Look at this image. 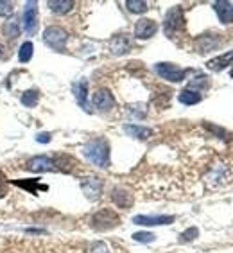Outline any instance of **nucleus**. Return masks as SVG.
<instances>
[{
    "label": "nucleus",
    "instance_id": "nucleus-1",
    "mask_svg": "<svg viewBox=\"0 0 233 253\" xmlns=\"http://www.w3.org/2000/svg\"><path fill=\"white\" fill-rule=\"evenodd\" d=\"M83 154L88 162L97 167H108L109 165V144L104 139H94L83 147Z\"/></svg>",
    "mask_w": 233,
    "mask_h": 253
},
{
    "label": "nucleus",
    "instance_id": "nucleus-2",
    "mask_svg": "<svg viewBox=\"0 0 233 253\" xmlns=\"http://www.w3.org/2000/svg\"><path fill=\"white\" fill-rule=\"evenodd\" d=\"M119 223H120V217L111 209H102L92 216V228L99 230V232H106V230L115 228V226H119Z\"/></svg>",
    "mask_w": 233,
    "mask_h": 253
},
{
    "label": "nucleus",
    "instance_id": "nucleus-3",
    "mask_svg": "<svg viewBox=\"0 0 233 253\" xmlns=\"http://www.w3.org/2000/svg\"><path fill=\"white\" fill-rule=\"evenodd\" d=\"M185 27V18H183V11L179 5L172 7V9L167 13L165 16V22H164V31L165 35L169 36V38H176L179 35V31Z\"/></svg>",
    "mask_w": 233,
    "mask_h": 253
},
{
    "label": "nucleus",
    "instance_id": "nucleus-4",
    "mask_svg": "<svg viewBox=\"0 0 233 253\" xmlns=\"http://www.w3.org/2000/svg\"><path fill=\"white\" fill-rule=\"evenodd\" d=\"M68 40V35L63 27H58V25H50L43 31V41L47 47L54 50H63L65 43Z\"/></svg>",
    "mask_w": 233,
    "mask_h": 253
},
{
    "label": "nucleus",
    "instance_id": "nucleus-5",
    "mask_svg": "<svg viewBox=\"0 0 233 253\" xmlns=\"http://www.w3.org/2000/svg\"><path fill=\"white\" fill-rule=\"evenodd\" d=\"M154 70L160 77H164L167 81H172V83H179L187 77V70L179 69L172 63H156L154 65Z\"/></svg>",
    "mask_w": 233,
    "mask_h": 253
},
{
    "label": "nucleus",
    "instance_id": "nucleus-6",
    "mask_svg": "<svg viewBox=\"0 0 233 253\" xmlns=\"http://www.w3.org/2000/svg\"><path fill=\"white\" fill-rule=\"evenodd\" d=\"M22 25H24V31L29 36H33L36 33V29H38V4L36 2H27L25 4Z\"/></svg>",
    "mask_w": 233,
    "mask_h": 253
},
{
    "label": "nucleus",
    "instance_id": "nucleus-7",
    "mask_svg": "<svg viewBox=\"0 0 233 253\" xmlns=\"http://www.w3.org/2000/svg\"><path fill=\"white\" fill-rule=\"evenodd\" d=\"M81 189H83V192H85V196L90 201H95V199H99L100 194H102V180L95 178V176L85 178L81 181Z\"/></svg>",
    "mask_w": 233,
    "mask_h": 253
},
{
    "label": "nucleus",
    "instance_id": "nucleus-8",
    "mask_svg": "<svg viewBox=\"0 0 233 253\" xmlns=\"http://www.w3.org/2000/svg\"><path fill=\"white\" fill-rule=\"evenodd\" d=\"M156 31H158L156 22L149 20V18H142V20H138L136 25H134V36L138 40H149L151 36L156 35Z\"/></svg>",
    "mask_w": 233,
    "mask_h": 253
},
{
    "label": "nucleus",
    "instance_id": "nucleus-9",
    "mask_svg": "<svg viewBox=\"0 0 233 253\" xmlns=\"http://www.w3.org/2000/svg\"><path fill=\"white\" fill-rule=\"evenodd\" d=\"M133 223L142 226H160L174 223V216H134Z\"/></svg>",
    "mask_w": 233,
    "mask_h": 253
},
{
    "label": "nucleus",
    "instance_id": "nucleus-10",
    "mask_svg": "<svg viewBox=\"0 0 233 253\" xmlns=\"http://www.w3.org/2000/svg\"><path fill=\"white\" fill-rule=\"evenodd\" d=\"M25 169L27 171H33V173H49L52 171L54 167V162L49 158V156H34V158H31L27 164H25Z\"/></svg>",
    "mask_w": 233,
    "mask_h": 253
},
{
    "label": "nucleus",
    "instance_id": "nucleus-11",
    "mask_svg": "<svg viewBox=\"0 0 233 253\" xmlns=\"http://www.w3.org/2000/svg\"><path fill=\"white\" fill-rule=\"evenodd\" d=\"M92 103H94V106L97 109H100V111H106V109H111L115 105V99L113 95L109 94L108 90H97L94 94V97H92Z\"/></svg>",
    "mask_w": 233,
    "mask_h": 253
},
{
    "label": "nucleus",
    "instance_id": "nucleus-12",
    "mask_svg": "<svg viewBox=\"0 0 233 253\" xmlns=\"http://www.w3.org/2000/svg\"><path fill=\"white\" fill-rule=\"evenodd\" d=\"M213 9H215L219 20L223 24H232L233 22V4H230L226 0H217V2H213Z\"/></svg>",
    "mask_w": 233,
    "mask_h": 253
},
{
    "label": "nucleus",
    "instance_id": "nucleus-13",
    "mask_svg": "<svg viewBox=\"0 0 233 253\" xmlns=\"http://www.w3.org/2000/svg\"><path fill=\"white\" fill-rule=\"evenodd\" d=\"M129 47H131V43H129V38L126 35L115 36L113 40L109 41V50H111L115 56L126 54V52L129 50Z\"/></svg>",
    "mask_w": 233,
    "mask_h": 253
},
{
    "label": "nucleus",
    "instance_id": "nucleus-14",
    "mask_svg": "<svg viewBox=\"0 0 233 253\" xmlns=\"http://www.w3.org/2000/svg\"><path fill=\"white\" fill-rule=\"evenodd\" d=\"M111 199H113V203L119 207V209H129L131 205H133V194H129L126 189H115L113 190V196H111Z\"/></svg>",
    "mask_w": 233,
    "mask_h": 253
},
{
    "label": "nucleus",
    "instance_id": "nucleus-15",
    "mask_svg": "<svg viewBox=\"0 0 233 253\" xmlns=\"http://www.w3.org/2000/svg\"><path fill=\"white\" fill-rule=\"evenodd\" d=\"M232 63H233V50L232 52H226V54H223V56H219V58L210 60L208 63H206V67H208L210 70H213V72H221V70H224Z\"/></svg>",
    "mask_w": 233,
    "mask_h": 253
},
{
    "label": "nucleus",
    "instance_id": "nucleus-16",
    "mask_svg": "<svg viewBox=\"0 0 233 253\" xmlns=\"http://www.w3.org/2000/svg\"><path fill=\"white\" fill-rule=\"evenodd\" d=\"M124 131L129 135V137H133V139H140V140H145V139H149V137L153 135V129H151V128H144V126H136V124H126Z\"/></svg>",
    "mask_w": 233,
    "mask_h": 253
},
{
    "label": "nucleus",
    "instance_id": "nucleus-17",
    "mask_svg": "<svg viewBox=\"0 0 233 253\" xmlns=\"http://www.w3.org/2000/svg\"><path fill=\"white\" fill-rule=\"evenodd\" d=\"M86 92H88V84H86V81H79V83H74V95H75V101L79 103L81 108L88 109Z\"/></svg>",
    "mask_w": 233,
    "mask_h": 253
},
{
    "label": "nucleus",
    "instance_id": "nucleus-18",
    "mask_svg": "<svg viewBox=\"0 0 233 253\" xmlns=\"http://www.w3.org/2000/svg\"><path fill=\"white\" fill-rule=\"evenodd\" d=\"M178 101L181 105L192 106V105H198L199 101H201V95H199V92H196V90H183V92H179Z\"/></svg>",
    "mask_w": 233,
    "mask_h": 253
},
{
    "label": "nucleus",
    "instance_id": "nucleus-19",
    "mask_svg": "<svg viewBox=\"0 0 233 253\" xmlns=\"http://www.w3.org/2000/svg\"><path fill=\"white\" fill-rule=\"evenodd\" d=\"M47 5H49L54 13L63 15V13H68V11L74 7V2H70V0H49Z\"/></svg>",
    "mask_w": 233,
    "mask_h": 253
},
{
    "label": "nucleus",
    "instance_id": "nucleus-20",
    "mask_svg": "<svg viewBox=\"0 0 233 253\" xmlns=\"http://www.w3.org/2000/svg\"><path fill=\"white\" fill-rule=\"evenodd\" d=\"M38 92L36 90H27V92H24L20 97L22 105L27 106V108H33V106H36V103H38Z\"/></svg>",
    "mask_w": 233,
    "mask_h": 253
},
{
    "label": "nucleus",
    "instance_id": "nucleus-21",
    "mask_svg": "<svg viewBox=\"0 0 233 253\" xmlns=\"http://www.w3.org/2000/svg\"><path fill=\"white\" fill-rule=\"evenodd\" d=\"M4 33H5V36H9V38H16V36L20 35V24H18V20H16V18H11L9 22H5Z\"/></svg>",
    "mask_w": 233,
    "mask_h": 253
},
{
    "label": "nucleus",
    "instance_id": "nucleus-22",
    "mask_svg": "<svg viewBox=\"0 0 233 253\" xmlns=\"http://www.w3.org/2000/svg\"><path fill=\"white\" fill-rule=\"evenodd\" d=\"M33 50H34V47H33L31 41H25V43L22 45L20 52H18V60H20V63H27V61H31V58H33Z\"/></svg>",
    "mask_w": 233,
    "mask_h": 253
},
{
    "label": "nucleus",
    "instance_id": "nucleus-23",
    "mask_svg": "<svg viewBox=\"0 0 233 253\" xmlns=\"http://www.w3.org/2000/svg\"><path fill=\"white\" fill-rule=\"evenodd\" d=\"M126 7H128L131 13H145L149 9L147 2H142V0H128L126 2Z\"/></svg>",
    "mask_w": 233,
    "mask_h": 253
},
{
    "label": "nucleus",
    "instance_id": "nucleus-24",
    "mask_svg": "<svg viewBox=\"0 0 233 253\" xmlns=\"http://www.w3.org/2000/svg\"><path fill=\"white\" fill-rule=\"evenodd\" d=\"M198 235H199V230L196 228V226H192V228L185 230V232L179 235V243H190V241H194Z\"/></svg>",
    "mask_w": 233,
    "mask_h": 253
},
{
    "label": "nucleus",
    "instance_id": "nucleus-25",
    "mask_svg": "<svg viewBox=\"0 0 233 253\" xmlns=\"http://www.w3.org/2000/svg\"><path fill=\"white\" fill-rule=\"evenodd\" d=\"M128 111H129V115H133V117H136V119H142V117H145V113H147V109H145L144 105L128 106Z\"/></svg>",
    "mask_w": 233,
    "mask_h": 253
},
{
    "label": "nucleus",
    "instance_id": "nucleus-26",
    "mask_svg": "<svg viewBox=\"0 0 233 253\" xmlns=\"http://www.w3.org/2000/svg\"><path fill=\"white\" fill-rule=\"evenodd\" d=\"M133 239L136 243H153L154 239H156V235L151 232H136L133 235Z\"/></svg>",
    "mask_w": 233,
    "mask_h": 253
},
{
    "label": "nucleus",
    "instance_id": "nucleus-27",
    "mask_svg": "<svg viewBox=\"0 0 233 253\" xmlns=\"http://www.w3.org/2000/svg\"><path fill=\"white\" fill-rule=\"evenodd\" d=\"M86 253H109L108 246H106L104 243H94V244H90L88 250H86Z\"/></svg>",
    "mask_w": 233,
    "mask_h": 253
},
{
    "label": "nucleus",
    "instance_id": "nucleus-28",
    "mask_svg": "<svg viewBox=\"0 0 233 253\" xmlns=\"http://www.w3.org/2000/svg\"><path fill=\"white\" fill-rule=\"evenodd\" d=\"M189 86H190L189 90H192V88H206V86H208V81H206V77H204V75H199V77H196L194 81H190Z\"/></svg>",
    "mask_w": 233,
    "mask_h": 253
},
{
    "label": "nucleus",
    "instance_id": "nucleus-29",
    "mask_svg": "<svg viewBox=\"0 0 233 253\" xmlns=\"http://www.w3.org/2000/svg\"><path fill=\"white\" fill-rule=\"evenodd\" d=\"M13 13V2H5L0 0V16H7Z\"/></svg>",
    "mask_w": 233,
    "mask_h": 253
},
{
    "label": "nucleus",
    "instance_id": "nucleus-30",
    "mask_svg": "<svg viewBox=\"0 0 233 253\" xmlns=\"http://www.w3.org/2000/svg\"><path fill=\"white\" fill-rule=\"evenodd\" d=\"M5 194H9V185H7V178L4 176V173L0 171V198H4Z\"/></svg>",
    "mask_w": 233,
    "mask_h": 253
},
{
    "label": "nucleus",
    "instance_id": "nucleus-31",
    "mask_svg": "<svg viewBox=\"0 0 233 253\" xmlns=\"http://www.w3.org/2000/svg\"><path fill=\"white\" fill-rule=\"evenodd\" d=\"M50 139H52V137H50V133H38V135H36V140H38L40 144H49Z\"/></svg>",
    "mask_w": 233,
    "mask_h": 253
},
{
    "label": "nucleus",
    "instance_id": "nucleus-32",
    "mask_svg": "<svg viewBox=\"0 0 233 253\" xmlns=\"http://www.w3.org/2000/svg\"><path fill=\"white\" fill-rule=\"evenodd\" d=\"M230 75H232V77H233V67H232V70H230Z\"/></svg>",
    "mask_w": 233,
    "mask_h": 253
},
{
    "label": "nucleus",
    "instance_id": "nucleus-33",
    "mask_svg": "<svg viewBox=\"0 0 233 253\" xmlns=\"http://www.w3.org/2000/svg\"><path fill=\"white\" fill-rule=\"evenodd\" d=\"M0 49H2V45H0Z\"/></svg>",
    "mask_w": 233,
    "mask_h": 253
}]
</instances>
